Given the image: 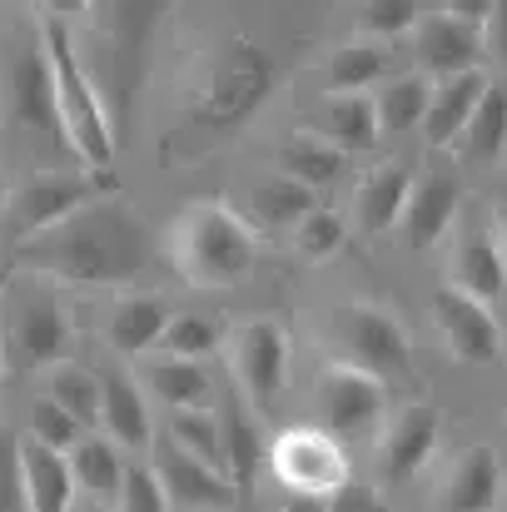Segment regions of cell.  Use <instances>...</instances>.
<instances>
[{
    "mask_svg": "<svg viewBox=\"0 0 507 512\" xmlns=\"http://www.w3.org/2000/svg\"><path fill=\"white\" fill-rule=\"evenodd\" d=\"M155 249H150V229L115 199H95L80 214H70L65 224H55L50 234L15 244L10 264L20 274L50 279V284H70V289H110V284H130L150 269Z\"/></svg>",
    "mask_w": 507,
    "mask_h": 512,
    "instance_id": "obj_1",
    "label": "cell"
},
{
    "mask_svg": "<svg viewBox=\"0 0 507 512\" xmlns=\"http://www.w3.org/2000/svg\"><path fill=\"white\" fill-rule=\"evenodd\" d=\"M269 90H274V60L244 35H224L219 45H209L199 75L189 80L184 125L204 135H234L249 115L264 110Z\"/></svg>",
    "mask_w": 507,
    "mask_h": 512,
    "instance_id": "obj_2",
    "label": "cell"
},
{
    "mask_svg": "<svg viewBox=\"0 0 507 512\" xmlns=\"http://www.w3.org/2000/svg\"><path fill=\"white\" fill-rule=\"evenodd\" d=\"M169 259L194 289H234L259 264V234L234 204L199 199L169 229Z\"/></svg>",
    "mask_w": 507,
    "mask_h": 512,
    "instance_id": "obj_3",
    "label": "cell"
},
{
    "mask_svg": "<svg viewBox=\"0 0 507 512\" xmlns=\"http://www.w3.org/2000/svg\"><path fill=\"white\" fill-rule=\"evenodd\" d=\"M40 45H45V60H50V75H55V105H60L65 140H70L75 160L90 165V170H110L120 135H115V120H110V105H105L100 85L80 65V50H75L65 20L40 10Z\"/></svg>",
    "mask_w": 507,
    "mask_h": 512,
    "instance_id": "obj_4",
    "label": "cell"
},
{
    "mask_svg": "<svg viewBox=\"0 0 507 512\" xmlns=\"http://www.w3.org/2000/svg\"><path fill=\"white\" fill-rule=\"evenodd\" d=\"M169 0H90L95 15V35L105 50V100H110V120L115 135L130 125L140 80H145V60H150V40L165 20Z\"/></svg>",
    "mask_w": 507,
    "mask_h": 512,
    "instance_id": "obj_5",
    "label": "cell"
},
{
    "mask_svg": "<svg viewBox=\"0 0 507 512\" xmlns=\"http://www.w3.org/2000/svg\"><path fill=\"white\" fill-rule=\"evenodd\" d=\"M324 339L338 353L334 363H348L378 383H398L413 363L403 324L378 304H334L324 319Z\"/></svg>",
    "mask_w": 507,
    "mask_h": 512,
    "instance_id": "obj_6",
    "label": "cell"
},
{
    "mask_svg": "<svg viewBox=\"0 0 507 512\" xmlns=\"http://www.w3.org/2000/svg\"><path fill=\"white\" fill-rule=\"evenodd\" d=\"M0 115L25 130L30 140H40L45 150H70L65 140V120H60V105H55V75H50V60H45V45H15L5 70H0Z\"/></svg>",
    "mask_w": 507,
    "mask_h": 512,
    "instance_id": "obj_7",
    "label": "cell"
},
{
    "mask_svg": "<svg viewBox=\"0 0 507 512\" xmlns=\"http://www.w3.org/2000/svg\"><path fill=\"white\" fill-rule=\"evenodd\" d=\"M269 473L284 493H299V498H338L353 483L343 443L324 428H284L269 443Z\"/></svg>",
    "mask_w": 507,
    "mask_h": 512,
    "instance_id": "obj_8",
    "label": "cell"
},
{
    "mask_svg": "<svg viewBox=\"0 0 507 512\" xmlns=\"http://www.w3.org/2000/svg\"><path fill=\"white\" fill-rule=\"evenodd\" d=\"M229 373L254 413H269L289 383V334L274 319H249L229 334Z\"/></svg>",
    "mask_w": 507,
    "mask_h": 512,
    "instance_id": "obj_9",
    "label": "cell"
},
{
    "mask_svg": "<svg viewBox=\"0 0 507 512\" xmlns=\"http://www.w3.org/2000/svg\"><path fill=\"white\" fill-rule=\"evenodd\" d=\"M85 204H95V179L85 174H30L10 199H5V239L10 244H30L40 234H50L55 224H65L70 214H80Z\"/></svg>",
    "mask_w": 507,
    "mask_h": 512,
    "instance_id": "obj_10",
    "label": "cell"
},
{
    "mask_svg": "<svg viewBox=\"0 0 507 512\" xmlns=\"http://www.w3.org/2000/svg\"><path fill=\"white\" fill-rule=\"evenodd\" d=\"M314 413L319 428L343 438H368L383 413H388V383L348 368V363H324V373L314 378Z\"/></svg>",
    "mask_w": 507,
    "mask_h": 512,
    "instance_id": "obj_11",
    "label": "cell"
},
{
    "mask_svg": "<svg viewBox=\"0 0 507 512\" xmlns=\"http://www.w3.org/2000/svg\"><path fill=\"white\" fill-rule=\"evenodd\" d=\"M428 309H433V324L443 334V348L458 363H468V368H488V363L498 368L503 363V324H498L493 304H478L458 289H438Z\"/></svg>",
    "mask_w": 507,
    "mask_h": 512,
    "instance_id": "obj_12",
    "label": "cell"
},
{
    "mask_svg": "<svg viewBox=\"0 0 507 512\" xmlns=\"http://www.w3.org/2000/svg\"><path fill=\"white\" fill-rule=\"evenodd\" d=\"M10 339V353L25 363V368H55L70 358L75 348V329H70V314L45 299V294H30L20 299L10 314L0 304V343Z\"/></svg>",
    "mask_w": 507,
    "mask_h": 512,
    "instance_id": "obj_13",
    "label": "cell"
},
{
    "mask_svg": "<svg viewBox=\"0 0 507 512\" xmlns=\"http://www.w3.org/2000/svg\"><path fill=\"white\" fill-rule=\"evenodd\" d=\"M150 453H155L150 468L165 483L169 503H184V508H234L239 503L229 473L214 468V463H204V458H194V453H184L174 438H155Z\"/></svg>",
    "mask_w": 507,
    "mask_h": 512,
    "instance_id": "obj_14",
    "label": "cell"
},
{
    "mask_svg": "<svg viewBox=\"0 0 507 512\" xmlns=\"http://www.w3.org/2000/svg\"><path fill=\"white\" fill-rule=\"evenodd\" d=\"M448 289L478 299V304H498L507 294V249L503 234L488 224H463V234L453 239V264H448Z\"/></svg>",
    "mask_w": 507,
    "mask_h": 512,
    "instance_id": "obj_15",
    "label": "cell"
},
{
    "mask_svg": "<svg viewBox=\"0 0 507 512\" xmlns=\"http://www.w3.org/2000/svg\"><path fill=\"white\" fill-rule=\"evenodd\" d=\"M458 214H463V179L453 170L423 174V179L413 184V194H408L403 219H398V239H403L413 254H423V249H433L438 239L453 234Z\"/></svg>",
    "mask_w": 507,
    "mask_h": 512,
    "instance_id": "obj_16",
    "label": "cell"
},
{
    "mask_svg": "<svg viewBox=\"0 0 507 512\" xmlns=\"http://www.w3.org/2000/svg\"><path fill=\"white\" fill-rule=\"evenodd\" d=\"M100 428L105 438L125 453H145L155 448V418H150V398L145 388L125 373V368H105L100 373Z\"/></svg>",
    "mask_w": 507,
    "mask_h": 512,
    "instance_id": "obj_17",
    "label": "cell"
},
{
    "mask_svg": "<svg viewBox=\"0 0 507 512\" xmlns=\"http://www.w3.org/2000/svg\"><path fill=\"white\" fill-rule=\"evenodd\" d=\"M413 45H418V65L428 75H443V80L478 70L483 55H488L483 25H468V20H453V15H428L418 25V40Z\"/></svg>",
    "mask_w": 507,
    "mask_h": 512,
    "instance_id": "obj_18",
    "label": "cell"
},
{
    "mask_svg": "<svg viewBox=\"0 0 507 512\" xmlns=\"http://www.w3.org/2000/svg\"><path fill=\"white\" fill-rule=\"evenodd\" d=\"M438 433H443V418H438L433 403H408V408H398V418L388 423L383 448H378L383 478H388V483H403V478L423 473L428 458H433V448H438Z\"/></svg>",
    "mask_w": 507,
    "mask_h": 512,
    "instance_id": "obj_19",
    "label": "cell"
},
{
    "mask_svg": "<svg viewBox=\"0 0 507 512\" xmlns=\"http://www.w3.org/2000/svg\"><path fill=\"white\" fill-rule=\"evenodd\" d=\"M503 498V463L493 458V448H463L453 458V468L438 483V512H493Z\"/></svg>",
    "mask_w": 507,
    "mask_h": 512,
    "instance_id": "obj_20",
    "label": "cell"
},
{
    "mask_svg": "<svg viewBox=\"0 0 507 512\" xmlns=\"http://www.w3.org/2000/svg\"><path fill=\"white\" fill-rule=\"evenodd\" d=\"M219 438H224V473L234 483V493L244 498L254 488V473L259 463L269 458V443H264V428H259V413L239 398V393H224L219 398Z\"/></svg>",
    "mask_w": 507,
    "mask_h": 512,
    "instance_id": "obj_21",
    "label": "cell"
},
{
    "mask_svg": "<svg viewBox=\"0 0 507 512\" xmlns=\"http://www.w3.org/2000/svg\"><path fill=\"white\" fill-rule=\"evenodd\" d=\"M488 85H493V80H488L483 70L448 75V80L428 95L423 140H428L433 150H453V140H463V130H468V120H473V110H478V100H483V90H488Z\"/></svg>",
    "mask_w": 507,
    "mask_h": 512,
    "instance_id": "obj_22",
    "label": "cell"
},
{
    "mask_svg": "<svg viewBox=\"0 0 507 512\" xmlns=\"http://www.w3.org/2000/svg\"><path fill=\"white\" fill-rule=\"evenodd\" d=\"M169 319H174V309H169L160 294H120V299L110 304L105 339H110L115 353L140 358V353H155V348H160Z\"/></svg>",
    "mask_w": 507,
    "mask_h": 512,
    "instance_id": "obj_23",
    "label": "cell"
},
{
    "mask_svg": "<svg viewBox=\"0 0 507 512\" xmlns=\"http://www.w3.org/2000/svg\"><path fill=\"white\" fill-rule=\"evenodd\" d=\"M408 194H413V170L408 165H378L358 179L353 189V219L363 234H393L403 209H408Z\"/></svg>",
    "mask_w": 507,
    "mask_h": 512,
    "instance_id": "obj_24",
    "label": "cell"
},
{
    "mask_svg": "<svg viewBox=\"0 0 507 512\" xmlns=\"http://www.w3.org/2000/svg\"><path fill=\"white\" fill-rule=\"evenodd\" d=\"M20 488H25V512H75V473L65 453L40 448L35 438L20 443Z\"/></svg>",
    "mask_w": 507,
    "mask_h": 512,
    "instance_id": "obj_25",
    "label": "cell"
},
{
    "mask_svg": "<svg viewBox=\"0 0 507 512\" xmlns=\"http://www.w3.org/2000/svg\"><path fill=\"white\" fill-rule=\"evenodd\" d=\"M65 458H70L75 488H80L90 503H105V508H115V503H120V488H125L130 463H125V453H120L105 433H85Z\"/></svg>",
    "mask_w": 507,
    "mask_h": 512,
    "instance_id": "obj_26",
    "label": "cell"
},
{
    "mask_svg": "<svg viewBox=\"0 0 507 512\" xmlns=\"http://www.w3.org/2000/svg\"><path fill=\"white\" fill-rule=\"evenodd\" d=\"M319 209V199H314V189H304L299 179H289V174H274V179H264V184H254L249 189V209H244V219L254 224V234H294L299 224H304V214H314Z\"/></svg>",
    "mask_w": 507,
    "mask_h": 512,
    "instance_id": "obj_27",
    "label": "cell"
},
{
    "mask_svg": "<svg viewBox=\"0 0 507 512\" xmlns=\"http://www.w3.org/2000/svg\"><path fill=\"white\" fill-rule=\"evenodd\" d=\"M319 140H329L343 155H363L383 140V125H378V110L368 95H329L324 110H319Z\"/></svg>",
    "mask_w": 507,
    "mask_h": 512,
    "instance_id": "obj_28",
    "label": "cell"
},
{
    "mask_svg": "<svg viewBox=\"0 0 507 512\" xmlns=\"http://www.w3.org/2000/svg\"><path fill=\"white\" fill-rule=\"evenodd\" d=\"M145 383L150 393L165 403L169 413H189V408H204L214 398V378L199 358H169V353H155L145 363Z\"/></svg>",
    "mask_w": 507,
    "mask_h": 512,
    "instance_id": "obj_29",
    "label": "cell"
},
{
    "mask_svg": "<svg viewBox=\"0 0 507 512\" xmlns=\"http://www.w3.org/2000/svg\"><path fill=\"white\" fill-rule=\"evenodd\" d=\"M274 165L279 174H289V179H299L304 189H324V184H334L338 174L348 170V155L334 150L329 140H319L314 130L309 135H294V140H284L279 150H274Z\"/></svg>",
    "mask_w": 507,
    "mask_h": 512,
    "instance_id": "obj_30",
    "label": "cell"
},
{
    "mask_svg": "<svg viewBox=\"0 0 507 512\" xmlns=\"http://www.w3.org/2000/svg\"><path fill=\"white\" fill-rule=\"evenodd\" d=\"M45 398L60 403L80 428L95 433V423H100V373H95V368L70 363V358L55 363V368H45Z\"/></svg>",
    "mask_w": 507,
    "mask_h": 512,
    "instance_id": "obj_31",
    "label": "cell"
},
{
    "mask_svg": "<svg viewBox=\"0 0 507 512\" xmlns=\"http://www.w3.org/2000/svg\"><path fill=\"white\" fill-rule=\"evenodd\" d=\"M503 150H507V85L498 80V85L483 90V100H478V110H473V120L463 130V155L473 165H493Z\"/></svg>",
    "mask_w": 507,
    "mask_h": 512,
    "instance_id": "obj_32",
    "label": "cell"
},
{
    "mask_svg": "<svg viewBox=\"0 0 507 512\" xmlns=\"http://www.w3.org/2000/svg\"><path fill=\"white\" fill-rule=\"evenodd\" d=\"M428 95H433V85H428L423 75H393V80L373 95V110H378L383 135H403V130L423 125V115H428Z\"/></svg>",
    "mask_w": 507,
    "mask_h": 512,
    "instance_id": "obj_33",
    "label": "cell"
},
{
    "mask_svg": "<svg viewBox=\"0 0 507 512\" xmlns=\"http://www.w3.org/2000/svg\"><path fill=\"white\" fill-rule=\"evenodd\" d=\"M388 70V50L378 45V40H353V45H343L329 55V65H324V75H329V90L334 95H363L378 75Z\"/></svg>",
    "mask_w": 507,
    "mask_h": 512,
    "instance_id": "obj_34",
    "label": "cell"
},
{
    "mask_svg": "<svg viewBox=\"0 0 507 512\" xmlns=\"http://www.w3.org/2000/svg\"><path fill=\"white\" fill-rule=\"evenodd\" d=\"M229 343V324L219 314H174L165 329V339L155 353H169V358H209Z\"/></svg>",
    "mask_w": 507,
    "mask_h": 512,
    "instance_id": "obj_35",
    "label": "cell"
},
{
    "mask_svg": "<svg viewBox=\"0 0 507 512\" xmlns=\"http://www.w3.org/2000/svg\"><path fill=\"white\" fill-rule=\"evenodd\" d=\"M423 10H428V0H358V35L383 45V40L423 25Z\"/></svg>",
    "mask_w": 507,
    "mask_h": 512,
    "instance_id": "obj_36",
    "label": "cell"
},
{
    "mask_svg": "<svg viewBox=\"0 0 507 512\" xmlns=\"http://www.w3.org/2000/svg\"><path fill=\"white\" fill-rule=\"evenodd\" d=\"M165 438H174V443H179L184 453H194V458H204V463L224 468V438H219V413H209V408L169 413Z\"/></svg>",
    "mask_w": 507,
    "mask_h": 512,
    "instance_id": "obj_37",
    "label": "cell"
},
{
    "mask_svg": "<svg viewBox=\"0 0 507 512\" xmlns=\"http://www.w3.org/2000/svg\"><path fill=\"white\" fill-rule=\"evenodd\" d=\"M343 244H348V224L338 219L334 209H314V214H304V224L294 229V249H299V259H309V264L338 259Z\"/></svg>",
    "mask_w": 507,
    "mask_h": 512,
    "instance_id": "obj_38",
    "label": "cell"
},
{
    "mask_svg": "<svg viewBox=\"0 0 507 512\" xmlns=\"http://www.w3.org/2000/svg\"><path fill=\"white\" fill-rule=\"evenodd\" d=\"M85 433H90V428H80L60 403H50V398H35V403H30V438H35L40 448H50V453H70Z\"/></svg>",
    "mask_w": 507,
    "mask_h": 512,
    "instance_id": "obj_39",
    "label": "cell"
},
{
    "mask_svg": "<svg viewBox=\"0 0 507 512\" xmlns=\"http://www.w3.org/2000/svg\"><path fill=\"white\" fill-rule=\"evenodd\" d=\"M115 512H169V493H165V483L155 478L150 463H130Z\"/></svg>",
    "mask_w": 507,
    "mask_h": 512,
    "instance_id": "obj_40",
    "label": "cell"
},
{
    "mask_svg": "<svg viewBox=\"0 0 507 512\" xmlns=\"http://www.w3.org/2000/svg\"><path fill=\"white\" fill-rule=\"evenodd\" d=\"M0 512H25V488H20V443L0 433Z\"/></svg>",
    "mask_w": 507,
    "mask_h": 512,
    "instance_id": "obj_41",
    "label": "cell"
},
{
    "mask_svg": "<svg viewBox=\"0 0 507 512\" xmlns=\"http://www.w3.org/2000/svg\"><path fill=\"white\" fill-rule=\"evenodd\" d=\"M334 512H388V503L373 493V488H358V483H348L343 493L334 498Z\"/></svg>",
    "mask_w": 507,
    "mask_h": 512,
    "instance_id": "obj_42",
    "label": "cell"
},
{
    "mask_svg": "<svg viewBox=\"0 0 507 512\" xmlns=\"http://www.w3.org/2000/svg\"><path fill=\"white\" fill-rule=\"evenodd\" d=\"M483 35H488V50L507 65V0H493V15H488Z\"/></svg>",
    "mask_w": 507,
    "mask_h": 512,
    "instance_id": "obj_43",
    "label": "cell"
},
{
    "mask_svg": "<svg viewBox=\"0 0 507 512\" xmlns=\"http://www.w3.org/2000/svg\"><path fill=\"white\" fill-rule=\"evenodd\" d=\"M443 5H448L443 15L468 20V25H488V15H493V0H443Z\"/></svg>",
    "mask_w": 507,
    "mask_h": 512,
    "instance_id": "obj_44",
    "label": "cell"
},
{
    "mask_svg": "<svg viewBox=\"0 0 507 512\" xmlns=\"http://www.w3.org/2000/svg\"><path fill=\"white\" fill-rule=\"evenodd\" d=\"M40 10L55 20H75V15H90V0H40Z\"/></svg>",
    "mask_w": 507,
    "mask_h": 512,
    "instance_id": "obj_45",
    "label": "cell"
},
{
    "mask_svg": "<svg viewBox=\"0 0 507 512\" xmlns=\"http://www.w3.org/2000/svg\"><path fill=\"white\" fill-rule=\"evenodd\" d=\"M279 512H334V498H299V493H289Z\"/></svg>",
    "mask_w": 507,
    "mask_h": 512,
    "instance_id": "obj_46",
    "label": "cell"
},
{
    "mask_svg": "<svg viewBox=\"0 0 507 512\" xmlns=\"http://www.w3.org/2000/svg\"><path fill=\"white\" fill-rule=\"evenodd\" d=\"M498 219H503V229H498V234H503V249H507V194H503V209H498Z\"/></svg>",
    "mask_w": 507,
    "mask_h": 512,
    "instance_id": "obj_47",
    "label": "cell"
},
{
    "mask_svg": "<svg viewBox=\"0 0 507 512\" xmlns=\"http://www.w3.org/2000/svg\"><path fill=\"white\" fill-rule=\"evenodd\" d=\"M75 512H115V508H105V503H85V508H75Z\"/></svg>",
    "mask_w": 507,
    "mask_h": 512,
    "instance_id": "obj_48",
    "label": "cell"
},
{
    "mask_svg": "<svg viewBox=\"0 0 507 512\" xmlns=\"http://www.w3.org/2000/svg\"><path fill=\"white\" fill-rule=\"evenodd\" d=\"M5 199H10V194H5V174H0V214H5Z\"/></svg>",
    "mask_w": 507,
    "mask_h": 512,
    "instance_id": "obj_49",
    "label": "cell"
},
{
    "mask_svg": "<svg viewBox=\"0 0 507 512\" xmlns=\"http://www.w3.org/2000/svg\"><path fill=\"white\" fill-rule=\"evenodd\" d=\"M0 304H5V269H0ZM5 348V343H0Z\"/></svg>",
    "mask_w": 507,
    "mask_h": 512,
    "instance_id": "obj_50",
    "label": "cell"
}]
</instances>
